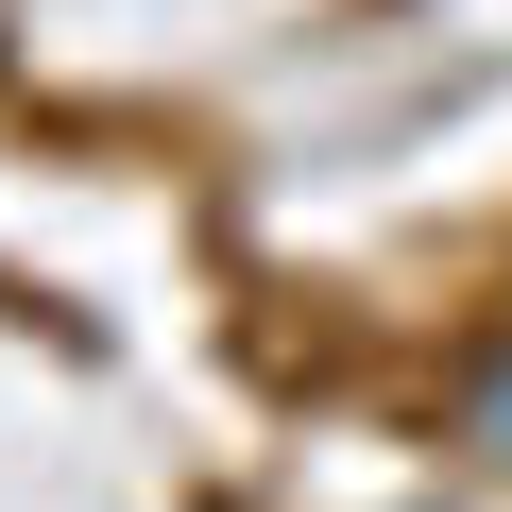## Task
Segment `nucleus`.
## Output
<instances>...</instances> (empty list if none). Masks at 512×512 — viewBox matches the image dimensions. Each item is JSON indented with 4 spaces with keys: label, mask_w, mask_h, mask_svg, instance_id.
I'll return each instance as SVG.
<instances>
[{
    "label": "nucleus",
    "mask_w": 512,
    "mask_h": 512,
    "mask_svg": "<svg viewBox=\"0 0 512 512\" xmlns=\"http://www.w3.org/2000/svg\"><path fill=\"white\" fill-rule=\"evenodd\" d=\"M478 444L512 461V359H478Z\"/></svg>",
    "instance_id": "obj_1"
}]
</instances>
